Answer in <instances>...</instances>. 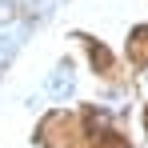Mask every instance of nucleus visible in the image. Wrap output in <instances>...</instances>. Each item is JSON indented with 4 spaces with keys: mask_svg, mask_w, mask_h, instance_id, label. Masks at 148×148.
Masks as SVG:
<instances>
[{
    "mask_svg": "<svg viewBox=\"0 0 148 148\" xmlns=\"http://www.w3.org/2000/svg\"><path fill=\"white\" fill-rule=\"evenodd\" d=\"M28 32H32V20H20V24H12V28H4V32H0V72L12 64V56H16V52L24 48Z\"/></svg>",
    "mask_w": 148,
    "mask_h": 148,
    "instance_id": "obj_1",
    "label": "nucleus"
},
{
    "mask_svg": "<svg viewBox=\"0 0 148 148\" xmlns=\"http://www.w3.org/2000/svg\"><path fill=\"white\" fill-rule=\"evenodd\" d=\"M52 4H56V0H0V8H4V12H24V20H32V24L48 16Z\"/></svg>",
    "mask_w": 148,
    "mask_h": 148,
    "instance_id": "obj_2",
    "label": "nucleus"
},
{
    "mask_svg": "<svg viewBox=\"0 0 148 148\" xmlns=\"http://www.w3.org/2000/svg\"><path fill=\"white\" fill-rule=\"evenodd\" d=\"M72 92H76V76H72L68 64H60V68L48 76V96H52V100H68Z\"/></svg>",
    "mask_w": 148,
    "mask_h": 148,
    "instance_id": "obj_3",
    "label": "nucleus"
}]
</instances>
